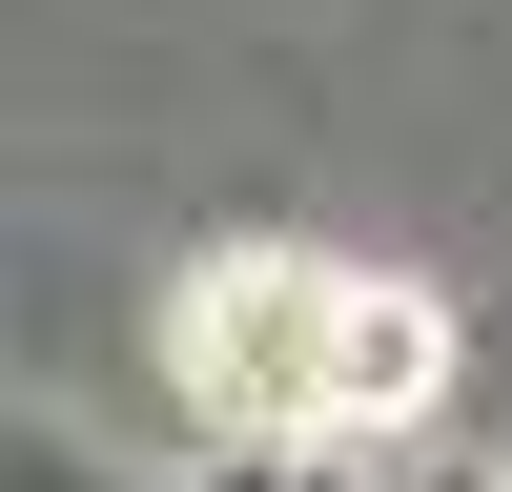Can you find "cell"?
Instances as JSON below:
<instances>
[{
    "instance_id": "obj_1",
    "label": "cell",
    "mask_w": 512,
    "mask_h": 492,
    "mask_svg": "<svg viewBox=\"0 0 512 492\" xmlns=\"http://www.w3.org/2000/svg\"><path fill=\"white\" fill-rule=\"evenodd\" d=\"M164 369L246 451H390L451 390V328H431V287L349 267V246H205L164 308Z\"/></svg>"
}]
</instances>
